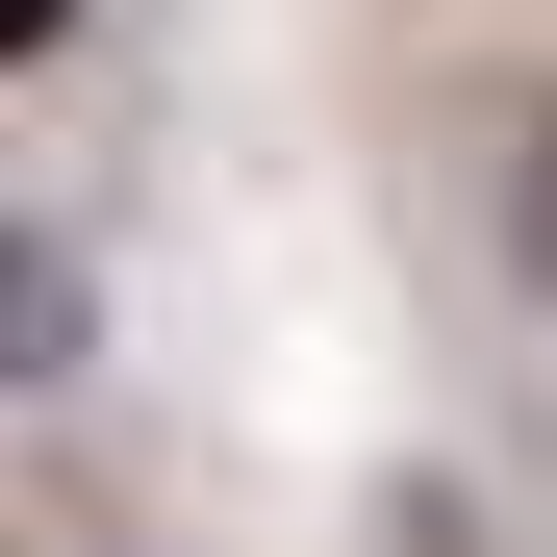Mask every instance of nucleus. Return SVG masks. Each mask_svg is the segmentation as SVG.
I'll use <instances>...</instances> for the list:
<instances>
[{"mask_svg":"<svg viewBox=\"0 0 557 557\" xmlns=\"http://www.w3.org/2000/svg\"><path fill=\"white\" fill-rule=\"evenodd\" d=\"M76 557H127V532H76Z\"/></svg>","mask_w":557,"mask_h":557,"instance_id":"nucleus-4","label":"nucleus"},{"mask_svg":"<svg viewBox=\"0 0 557 557\" xmlns=\"http://www.w3.org/2000/svg\"><path fill=\"white\" fill-rule=\"evenodd\" d=\"M0 355H26V381H76V355H102V278H76V228H26V253H0Z\"/></svg>","mask_w":557,"mask_h":557,"instance_id":"nucleus-1","label":"nucleus"},{"mask_svg":"<svg viewBox=\"0 0 557 557\" xmlns=\"http://www.w3.org/2000/svg\"><path fill=\"white\" fill-rule=\"evenodd\" d=\"M0 26H26V51H51V26H76V0H0Z\"/></svg>","mask_w":557,"mask_h":557,"instance_id":"nucleus-3","label":"nucleus"},{"mask_svg":"<svg viewBox=\"0 0 557 557\" xmlns=\"http://www.w3.org/2000/svg\"><path fill=\"white\" fill-rule=\"evenodd\" d=\"M507 278L557 305V102H532V152H507Z\"/></svg>","mask_w":557,"mask_h":557,"instance_id":"nucleus-2","label":"nucleus"}]
</instances>
